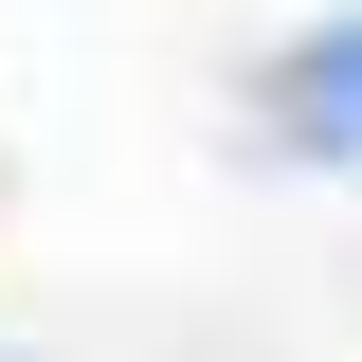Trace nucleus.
Returning <instances> with one entry per match:
<instances>
[{
	"mask_svg": "<svg viewBox=\"0 0 362 362\" xmlns=\"http://www.w3.org/2000/svg\"><path fill=\"white\" fill-rule=\"evenodd\" d=\"M272 127L308 145V163H362V18H326V37L272 73Z\"/></svg>",
	"mask_w": 362,
	"mask_h": 362,
	"instance_id": "obj_1",
	"label": "nucleus"
}]
</instances>
